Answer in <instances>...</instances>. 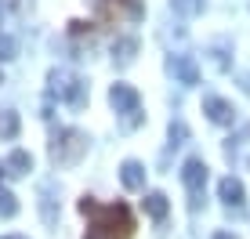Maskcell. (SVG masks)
Listing matches in <instances>:
<instances>
[{
	"label": "cell",
	"mask_w": 250,
	"mask_h": 239,
	"mask_svg": "<svg viewBox=\"0 0 250 239\" xmlns=\"http://www.w3.org/2000/svg\"><path fill=\"white\" fill-rule=\"evenodd\" d=\"M80 214L91 218V228L83 239H131L134 236V214L127 203H98L94 196H83Z\"/></svg>",
	"instance_id": "1"
},
{
	"label": "cell",
	"mask_w": 250,
	"mask_h": 239,
	"mask_svg": "<svg viewBox=\"0 0 250 239\" xmlns=\"http://www.w3.org/2000/svg\"><path fill=\"white\" fill-rule=\"evenodd\" d=\"M47 95L58 98V101H65L69 109L80 113V109L87 105V83H83L73 69H51L47 73Z\"/></svg>",
	"instance_id": "2"
},
{
	"label": "cell",
	"mask_w": 250,
	"mask_h": 239,
	"mask_svg": "<svg viewBox=\"0 0 250 239\" xmlns=\"http://www.w3.org/2000/svg\"><path fill=\"white\" fill-rule=\"evenodd\" d=\"M83 152H87V134L73 131V127H65V131H58L51 138V163H58V167L80 163Z\"/></svg>",
	"instance_id": "3"
},
{
	"label": "cell",
	"mask_w": 250,
	"mask_h": 239,
	"mask_svg": "<svg viewBox=\"0 0 250 239\" xmlns=\"http://www.w3.org/2000/svg\"><path fill=\"white\" fill-rule=\"evenodd\" d=\"M109 105L124 116V131H134L142 123V98H138V91L131 83H113L109 87Z\"/></svg>",
	"instance_id": "4"
},
{
	"label": "cell",
	"mask_w": 250,
	"mask_h": 239,
	"mask_svg": "<svg viewBox=\"0 0 250 239\" xmlns=\"http://www.w3.org/2000/svg\"><path fill=\"white\" fill-rule=\"evenodd\" d=\"M182 181H185V189H188V207L192 210H200V203H203V189H207V163L200 156H188L185 163H182Z\"/></svg>",
	"instance_id": "5"
},
{
	"label": "cell",
	"mask_w": 250,
	"mask_h": 239,
	"mask_svg": "<svg viewBox=\"0 0 250 239\" xmlns=\"http://www.w3.org/2000/svg\"><path fill=\"white\" fill-rule=\"evenodd\" d=\"M203 113L210 123H218V127H232L236 123V109H232V101H225L221 95H207L203 98Z\"/></svg>",
	"instance_id": "6"
},
{
	"label": "cell",
	"mask_w": 250,
	"mask_h": 239,
	"mask_svg": "<svg viewBox=\"0 0 250 239\" xmlns=\"http://www.w3.org/2000/svg\"><path fill=\"white\" fill-rule=\"evenodd\" d=\"M167 69L178 76V83H185V87H196L200 83V65H196L192 55H170L167 58Z\"/></svg>",
	"instance_id": "7"
},
{
	"label": "cell",
	"mask_w": 250,
	"mask_h": 239,
	"mask_svg": "<svg viewBox=\"0 0 250 239\" xmlns=\"http://www.w3.org/2000/svg\"><path fill=\"white\" fill-rule=\"evenodd\" d=\"M218 196H221V203H225L229 210H236V214H243V203H247V192H243V181L239 178H221L218 181Z\"/></svg>",
	"instance_id": "8"
},
{
	"label": "cell",
	"mask_w": 250,
	"mask_h": 239,
	"mask_svg": "<svg viewBox=\"0 0 250 239\" xmlns=\"http://www.w3.org/2000/svg\"><path fill=\"white\" fill-rule=\"evenodd\" d=\"M120 181H124V189H131V192L145 189V167L138 163V159H124V163H120Z\"/></svg>",
	"instance_id": "9"
},
{
	"label": "cell",
	"mask_w": 250,
	"mask_h": 239,
	"mask_svg": "<svg viewBox=\"0 0 250 239\" xmlns=\"http://www.w3.org/2000/svg\"><path fill=\"white\" fill-rule=\"evenodd\" d=\"M138 55V37H116L113 40V62L116 65H131Z\"/></svg>",
	"instance_id": "10"
},
{
	"label": "cell",
	"mask_w": 250,
	"mask_h": 239,
	"mask_svg": "<svg viewBox=\"0 0 250 239\" xmlns=\"http://www.w3.org/2000/svg\"><path fill=\"white\" fill-rule=\"evenodd\" d=\"M22 131V120L15 109H0V141H15Z\"/></svg>",
	"instance_id": "11"
},
{
	"label": "cell",
	"mask_w": 250,
	"mask_h": 239,
	"mask_svg": "<svg viewBox=\"0 0 250 239\" xmlns=\"http://www.w3.org/2000/svg\"><path fill=\"white\" fill-rule=\"evenodd\" d=\"M4 170H7V174H11V178H22V174H29V170H33V156H29V152H25V149H15L11 156H7Z\"/></svg>",
	"instance_id": "12"
},
{
	"label": "cell",
	"mask_w": 250,
	"mask_h": 239,
	"mask_svg": "<svg viewBox=\"0 0 250 239\" xmlns=\"http://www.w3.org/2000/svg\"><path fill=\"white\" fill-rule=\"evenodd\" d=\"M167 210H170V203H167L163 192H145V214H149L152 221H163Z\"/></svg>",
	"instance_id": "13"
},
{
	"label": "cell",
	"mask_w": 250,
	"mask_h": 239,
	"mask_svg": "<svg viewBox=\"0 0 250 239\" xmlns=\"http://www.w3.org/2000/svg\"><path fill=\"white\" fill-rule=\"evenodd\" d=\"M15 214H19V199H15L11 189L0 185V218H15Z\"/></svg>",
	"instance_id": "14"
},
{
	"label": "cell",
	"mask_w": 250,
	"mask_h": 239,
	"mask_svg": "<svg viewBox=\"0 0 250 239\" xmlns=\"http://www.w3.org/2000/svg\"><path fill=\"white\" fill-rule=\"evenodd\" d=\"M170 7H174L178 15H185V19H196V15L203 11V0H170Z\"/></svg>",
	"instance_id": "15"
},
{
	"label": "cell",
	"mask_w": 250,
	"mask_h": 239,
	"mask_svg": "<svg viewBox=\"0 0 250 239\" xmlns=\"http://www.w3.org/2000/svg\"><path fill=\"white\" fill-rule=\"evenodd\" d=\"M167 134H170V145H185L188 141V127H185V120H170V127H167Z\"/></svg>",
	"instance_id": "16"
},
{
	"label": "cell",
	"mask_w": 250,
	"mask_h": 239,
	"mask_svg": "<svg viewBox=\"0 0 250 239\" xmlns=\"http://www.w3.org/2000/svg\"><path fill=\"white\" fill-rule=\"evenodd\" d=\"M210 62H214V69H218V73H229V69H232L225 47H210Z\"/></svg>",
	"instance_id": "17"
},
{
	"label": "cell",
	"mask_w": 250,
	"mask_h": 239,
	"mask_svg": "<svg viewBox=\"0 0 250 239\" xmlns=\"http://www.w3.org/2000/svg\"><path fill=\"white\" fill-rule=\"evenodd\" d=\"M120 7H124L127 15H131V19L138 22V19H145V0H116Z\"/></svg>",
	"instance_id": "18"
},
{
	"label": "cell",
	"mask_w": 250,
	"mask_h": 239,
	"mask_svg": "<svg viewBox=\"0 0 250 239\" xmlns=\"http://www.w3.org/2000/svg\"><path fill=\"white\" fill-rule=\"evenodd\" d=\"M19 44H15V37H0V62H11Z\"/></svg>",
	"instance_id": "19"
},
{
	"label": "cell",
	"mask_w": 250,
	"mask_h": 239,
	"mask_svg": "<svg viewBox=\"0 0 250 239\" xmlns=\"http://www.w3.org/2000/svg\"><path fill=\"white\" fill-rule=\"evenodd\" d=\"M236 80H239V91H243V95H250V69H247V73H239Z\"/></svg>",
	"instance_id": "20"
},
{
	"label": "cell",
	"mask_w": 250,
	"mask_h": 239,
	"mask_svg": "<svg viewBox=\"0 0 250 239\" xmlns=\"http://www.w3.org/2000/svg\"><path fill=\"white\" fill-rule=\"evenodd\" d=\"M4 4H7V7H15V11H22V7H25V0H4Z\"/></svg>",
	"instance_id": "21"
},
{
	"label": "cell",
	"mask_w": 250,
	"mask_h": 239,
	"mask_svg": "<svg viewBox=\"0 0 250 239\" xmlns=\"http://www.w3.org/2000/svg\"><path fill=\"white\" fill-rule=\"evenodd\" d=\"M214 239H239V236H232V232H214Z\"/></svg>",
	"instance_id": "22"
},
{
	"label": "cell",
	"mask_w": 250,
	"mask_h": 239,
	"mask_svg": "<svg viewBox=\"0 0 250 239\" xmlns=\"http://www.w3.org/2000/svg\"><path fill=\"white\" fill-rule=\"evenodd\" d=\"M4 239H22V236H4Z\"/></svg>",
	"instance_id": "23"
},
{
	"label": "cell",
	"mask_w": 250,
	"mask_h": 239,
	"mask_svg": "<svg viewBox=\"0 0 250 239\" xmlns=\"http://www.w3.org/2000/svg\"><path fill=\"white\" fill-rule=\"evenodd\" d=\"M0 83H4V76H0Z\"/></svg>",
	"instance_id": "24"
}]
</instances>
